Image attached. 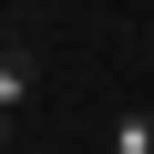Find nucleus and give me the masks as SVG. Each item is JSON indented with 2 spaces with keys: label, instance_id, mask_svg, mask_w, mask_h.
<instances>
[{
  "label": "nucleus",
  "instance_id": "1",
  "mask_svg": "<svg viewBox=\"0 0 154 154\" xmlns=\"http://www.w3.org/2000/svg\"><path fill=\"white\" fill-rule=\"evenodd\" d=\"M31 93H41V62H31L21 41H0V144H11V123H21Z\"/></svg>",
  "mask_w": 154,
  "mask_h": 154
},
{
  "label": "nucleus",
  "instance_id": "2",
  "mask_svg": "<svg viewBox=\"0 0 154 154\" xmlns=\"http://www.w3.org/2000/svg\"><path fill=\"white\" fill-rule=\"evenodd\" d=\"M103 154H154V103H134V113H113V134H103Z\"/></svg>",
  "mask_w": 154,
  "mask_h": 154
}]
</instances>
